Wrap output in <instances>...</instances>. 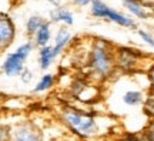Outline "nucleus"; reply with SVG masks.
<instances>
[{
    "label": "nucleus",
    "mask_w": 154,
    "mask_h": 141,
    "mask_svg": "<svg viewBox=\"0 0 154 141\" xmlns=\"http://www.w3.org/2000/svg\"><path fill=\"white\" fill-rule=\"evenodd\" d=\"M121 3L126 7V10L138 20H147L151 16V11L144 9L143 5L140 3V0H121Z\"/></svg>",
    "instance_id": "nucleus-11"
},
{
    "label": "nucleus",
    "mask_w": 154,
    "mask_h": 141,
    "mask_svg": "<svg viewBox=\"0 0 154 141\" xmlns=\"http://www.w3.org/2000/svg\"><path fill=\"white\" fill-rule=\"evenodd\" d=\"M9 141H43V133L32 121H19L10 127Z\"/></svg>",
    "instance_id": "nucleus-5"
},
{
    "label": "nucleus",
    "mask_w": 154,
    "mask_h": 141,
    "mask_svg": "<svg viewBox=\"0 0 154 141\" xmlns=\"http://www.w3.org/2000/svg\"><path fill=\"white\" fill-rule=\"evenodd\" d=\"M147 57L141 50L130 47V46H116V70L123 74H134L140 71V66Z\"/></svg>",
    "instance_id": "nucleus-3"
},
{
    "label": "nucleus",
    "mask_w": 154,
    "mask_h": 141,
    "mask_svg": "<svg viewBox=\"0 0 154 141\" xmlns=\"http://www.w3.org/2000/svg\"><path fill=\"white\" fill-rule=\"evenodd\" d=\"M60 120L67 130L72 131L79 138H94L101 133L99 117L94 111L64 106L60 111Z\"/></svg>",
    "instance_id": "nucleus-2"
},
{
    "label": "nucleus",
    "mask_w": 154,
    "mask_h": 141,
    "mask_svg": "<svg viewBox=\"0 0 154 141\" xmlns=\"http://www.w3.org/2000/svg\"><path fill=\"white\" fill-rule=\"evenodd\" d=\"M0 51H3V50H2V46H0Z\"/></svg>",
    "instance_id": "nucleus-26"
},
{
    "label": "nucleus",
    "mask_w": 154,
    "mask_h": 141,
    "mask_svg": "<svg viewBox=\"0 0 154 141\" xmlns=\"http://www.w3.org/2000/svg\"><path fill=\"white\" fill-rule=\"evenodd\" d=\"M54 83H56V76L54 74L46 73V74H43V76L40 77V80L34 84L32 93H33V94H40V93L47 91V90H50L51 87L54 86Z\"/></svg>",
    "instance_id": "nucleus-14"
},
{
    "label": "nucleus",
    "mask_w": 154,
    "mask_h": 141,
    "mask_svg": "<svg viewBox=\"0 0 154 141\" xmlns=\"http://www.w3.org/2000/svg\"><path fill=\"white\" fill-rule=\"evenodd\" d=\"M9 136H10V125L0 123V141H9Z\"/></svg>",
    "instance_id": "nucleus-23"
},
{
    "label": "nucleus",
    "mask_w": 154,
    "mask_h": 141,
    "mask_svg": "<svg viewBox=\"0 0 154 141\" xmlns=\"http://www.w3.org/2000/svg\"><path fill=\"white\" fill-rule=\"evenodd\" d=\"M116 46L107 38L96 37L86 57L87 77L94 83H104L116 74Z\"/></svg>",
    "instance_id": "nucleus-1"
},
{
    "label": "nucleus",
    "mask_w": 154,
    "mask_h": 141,
    "mask_svg": "<svg viewBox=\"0 0 154 141\" xmlns=\"http://www.w3.org/2000/svg\"><path fill=\"white\" fill-rule=\"evenodd\" d=\"M17 54L20 56L23 60H27L29 57H30V54L34 51V44H33V41L32 40H29V41H26V43H23V44H20L19 47H17L16 50Z\"/></svg>",
    "instance_id": "nucleus-16"
},
{
    "label": "nucleus",
    "mask_w": 154,
    "mask_h": 141,
    "mask_svg": "<svg viewBox=\"0 0 154 141\" xmlns=\"http://www.w3.org/2000/svg\"><path fill=\"white\" fill-rule=\"evenodd\" d=\"M143 113L150 118L154 117V94H147L143 103Z\"/></svg>",
    "instance_id": "nucleus-18"
},
{
    "label": "nucleus",
    "mask_w": 154,
    "mask_h": 141,
    "mask_svg": "<svg viewBox=\"0 0 154 141\" xmlns=\"http://www.w3.org/2000/svg\"><path fill=\"white\" fill-rule=\"evenodd\" d=\"M54 61V56H53V50H51V44L38 49V54H37V63L40 70L47 71L51 67Z\"/></svg>",
    "instance_id": "nucleus-13"
},
{
    "label": "nucleus",
    "mask_w": 154,
    "mask_h": 141,
    "mask_svg": "<svg viewBox=\"0 0 154 141\" xmlns=\"http://www.w3.org/2000/svg\"><path fill=\"white\" fill-rule=\"evenodd\" d=\"M70 43H72V33H70L69 27L67 26H60V27L56 30L54 40H53V44H51L54 60L66 50V47Z\"/></svg>",
    "instance_id": "nucleus-8"
},
{
    "label": "nucleus",
    "mask_w": 154,
    "mask_h": 141,
    "mask_svg": "<svg viewBox=\"0 0 154 141\" xmlns=\"http://www.w3.org/2000/svg\"><path fill=\"white\" fill-rule=\"evenodd\" d=\"M90 13L91 16L96 19H103V20H109L111 23H116L117 26L124 29H136L137 23L133 17L127 16L121 11L116 10L113 7L107 5L103 0H93L90 5Z\"/></svg>",
    "instance_id": "nucleus-4"
},
{
    "label": "nucleus",
    "mask_w": 154,
    "mask_h": 141,
    "mask_svg": "<svg viewBox=\"0 0 154 141\" xmlns=\"http://www.w3.org/2000/svg\"><path fill=\"white\" fill-rule=\"evenodd\" d=\"M73 5L79 6V7H86V6H90L93 0H72Z\"/></svg>",
    "instance_id": "nucleus-24"
},
{
    "label": "nucleus",
    "mask_w": 154,
    "mask_h": 141,
    "mask_svg": "<svg viewBox=\"0 0 154 141\" xmlns=\"http://www.w3.org/2000/svg\"><path fill=\"white\" fill-rule=\"evenodd\" d=\"M147 80H149V94H154V61L147 69Z\"/></svg>",
    "instance_id": "nucleus-20"
},
{
    "label": "nucleus",
    "mask_w": 154,
    "mask_h": 141,
    "mask_svg": "<svg viewBox=\"0 0 154 141\" xmlns=\"http://www.w3.org/2000/svg\"><path fill=\"white\" fill-rule=\"evenodd\" d=\"M24 69H26V60H23L16 51L7 53L2 63V71L7 77H20Z\"/></svg>",
    "instance_id": "nucleus-6"
},
{
    "label": "nucleus",
    "mask_w": 154,
    "mask_h": 141,
    "mask_svg": "<svg viewBox=\"0 0 154 141\" xmlns=\"http://www.w3.org/2000/svg\"><path fill=\"white\" fill-rule=\"evenodd\" d=\"M33 71L30 70V69H24L23 70V73L20 74V80H22V83H24V84H29V83H32V80H33Z\"/></svg>",
    "instance_id": "nucleus-22"
},
{
    "label": "nucleus",
    "mask_w": 154,
    "mask_h": 141,
    "mask_svg": "<svg viewBox=\"0 0 154 141\" xmlns=\"http://www.w3.org/2000/svg\"><path fill=\"white\" fill-rule=\"evenodd\" d=\"M16 38V24L9 14L0 13V46L6 50Z\"/></svg>",
    "instance_id": "nucleus-7"
},
{
    "label": "nucleus",
    "mask_w": 154,
    "mask_h": 141,
    "mask_svg": "<svg viewBox=\"0 0 154 141\" xmlns=\"http://www.w3.org/2000/svg\"><path fill=\"white\" fill-rule=\"evenodd\" d=\"M32 41H33L34 47H37V49L50 46V41H51V23L46 20L43 26L38 29L37 33L33 36Z\"/></svg>",
    "instance_id": "nucleus-12"
},
{
    "label": "nucleus",
    "mask_w": 154,
    "mask_h": 141,
    "mask_svg": "<svg viewBox=\"0 0 154 141\" xmlns=\"http://www.w3.org/2000/svg\"><path fill=\"white\" fill-rule=\"evenodd\" d=\"M114 141H141L140 138V133H123L121 136H119Z\"/></svg>",
    "instance_id": "nucleus-21"
},
{
    "label": "nucleus",
    "mask_w": 154,
    "mask_h": 141,
    "mask_svg": "<svg viewBox=\"0 0 154 141\" xmlns=\"http://www.w3.org/2000/svg\"><path fill=\"white\" fill-rule=\"evenodd\" d=\"M137 34H138V37L141 38L147 46H150L151 49H154V36L151 34V33L147 32V30H144V29H138Z\"/></svg>",
    "instance_id": "nucleus-19"
},
{
    "label": "nucleus",
    "mask_w": 154,
    "mask_h": 141,
    "mask_svg": "<svg viewBox=\"0 0 154 141\" xmlns=\"http://www.w3.org/2000/svg\"><path fill=\"white\" fill-rule=\"evenodd\" d=\"M144 100H146V94L143 90H138V88H128L121 94V101L127 107L143 106Z\"/></svg>",
    "instance_id": "nucleus-10"
},
{
    "label": "nucleus",
    "mask_w": 154,
    "mask_h": 141,
    "mask_svg": "<svg viewBox=\"0 0 154 141\" xmlns=\"http://www.w3.org/2000/svg\"><path fill=\"white\" fill-rule=\"evenodd\" d=\"M44 2H47V3L51 5L53 7H60V6H63V2H64V0H44Z\"/></svg>",
    "instance_id": "nucleus-25"
},
{
    "label": "nucleus",
    "mask_w": 154,
    "mask_h": 141,
    "mask_svg": "<svg viewBox=\"0 0 154 141\" xmlns=\"http://www.w3.org/2000/svg\"><path fill=\"white\" fill-rule=\"evenodd\" d=\"M141 141H154V117L147 121V124L140 131Z\"/></svg>",
    "instance_id": "nucleus-17"
},
{
    "label": "nucleus",
    "mask_w": 154,
    "mask_h": 141,
    "mask_svg": "<svg viewBox=\"0 0 154 141\" xmlns=\"http://www.w3.org/2000/svg\"><path fill=\"white\" fill-rule=\"evenodd\" d=\"M49 22L50 23H60L63 26L70 27L74 24V14L67 6H60V7H53L49 11Z\"/></svg>",
    "instance_id": "nucleus-9"
},
{
    "label": "nucleus",
    "mask_w": 154,
    "mask_h": 141,
    "mask_svg": "<svg viewBox=\"0 0 154 141\" xmlns=\"http://www.w3.org/2000/svg\"><path fill=\"white\" fill-rule=\"evenodd\" d=\"M46 19L40 14H33L27 19L26 22V34H27L30 38H33V36L37 33V30L44 24Z\"/></svg>",
    "instance_id": "nucleus-15"
}]
</instances>
